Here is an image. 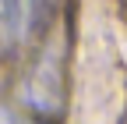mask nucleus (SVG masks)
Masks as SVG:
<instances>
[{
    "instance_id": "nucleus-1",
    "label": "nucleus",
    "mask_w": 127,
    "mask_h": 124,
    "mask_svg": "<svg viewBox=\"0 0 127 124\" xmlns=\"http://www.w3.org/2000/svg\"><path fill=\"white\" fill-rule=\"evenodd\" d=\"M64 71H67V21H64L57 39H46L35 67L28 74V106L39 117H57L64 110Z\"/></svg>"
},
{
    "instance_id": "nucleus-2",
    "label": "nucleus",
    "mask_w": 127,
    "mask_h": 124,
    "mask_svg": "<svg viewBox=\"0 0 127 124\" xmlns=\"http://www.w3.org/2000/svg\"><path fill=\"white\" fill-rule=\"evenodd\" d=\"M28 7H32V0H0V53H7L14 39L21 36Z\"/></svg>"
}]
</instances>
